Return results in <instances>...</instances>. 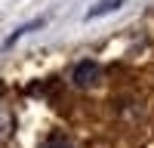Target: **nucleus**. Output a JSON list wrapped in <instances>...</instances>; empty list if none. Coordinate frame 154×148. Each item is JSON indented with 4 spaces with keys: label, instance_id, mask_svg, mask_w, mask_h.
<instances>
[{
    "label": "nucleus",
    "instance_id": "nucleus-1",
    "mask_svg": "<svg viewBox=\"0 0 154 148\" xmlns=\"http://www.w3.org/2000/svg\"><path fill=\"white\" fill-rule=\"evenodd\" d=\"M102 77V65H99V62H80V65H77L74 68V83L77 86H93L96 80Z\"/></svg>",
    "mask_w": 154,
    "mask_h": 148
},
{
    "label": "nucleus",
    "instance_id": "nucleus-2",
    "mask_svg": "<svg viewBox=\"0 0 154 148\" xmlns=\"http://www.w3.org/2000/svg\"><path fill=\"white\" fill-rule=\"evenodd\" d=\"M40 148H74V145H71V139H68L62 130H56V133H49L46 139H43V145H40Z\"/></svg>",
    "mask_w": 154,
    "mask_h": 148
},
{
    "label": "nucleus",
    "instance_id": "nucleus-3",
    "mask_svg": "<svg viewBox=\"0 0 154 148\" xmlns=\"http://www.w3.org/2000/svg\"><path fill=\"white\" fill-rule=\"evenodd\" d=\"M117 6H123V0H102V3H96L86 12V19H99V16H105V12H114Z\"/></svg>",
    "mask_w": 154,
    "mask_h": 148
}]
</instances>
